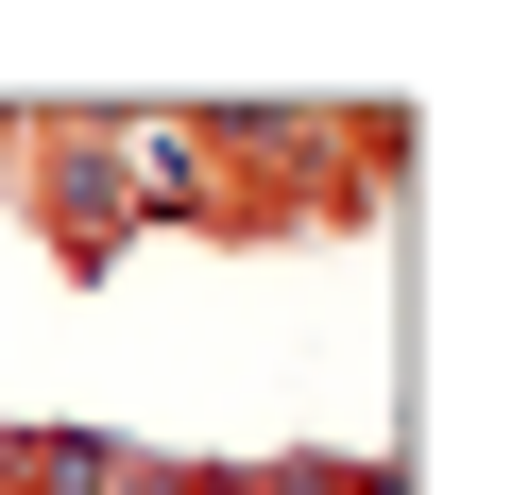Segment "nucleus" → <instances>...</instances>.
<instances>
[{
	"mask_svg": "<svg viewBox=\"0 0 512 495\" xmlns=\"http://www.w3.org/2000/svg\"><path fill=\"white\" fill-rule=\"evenodd\" d=\"M171 137V222L205 257H291V239H342L325 205V103H154Z\"/></svg>",
	"mask_w": 512,
	"mask_h": 495,
	"instance_id": "1",
	"label": "nucleus"
},
{
	"mask_svg": "<svg viewBox=\"0 0 512 495\" xmlns=\"http://www.w3.org/2000/svg\"><path fill=\"white\" fill-rule=\"evenodd\" d=\"M325 205H342V239H376L393 205H410V103H325Z\"/></svg>",
	"mask_w": 512,
	"mask_h": 495,
	"instance_id": "3",
	"label": "nucleus"
},
{
	"mask_svg": "<svg viewBox=\"0 0 512 495\" xmlns=\"http://www.w3.org/2000/svg\"><path fill=\"white\" fill-rule=\"evenodd\" d=\"M18 171H35V103H0V205H18Z\"/></svg>",
	"mask_w": 512,
	"mask_h": 495,
	"instance_id": "4",
	"label": "nucleus"
},
{
	"mask_svg": "<svg viewBox=\"0 0 512 495\" xmlns=\"http://www.w3.org/2000/svg\"><path fill=\"white\" fill-rule=\"evenodd\" d=\"M171 222V137L154 103H35V171H18V239L69 291H120L137 239Z\"/></svg>",
	"mask_w": 512,
	"mask_h": 495,
	"instance_id": "2",
	"label": "nucleus"
}]
</instances>
